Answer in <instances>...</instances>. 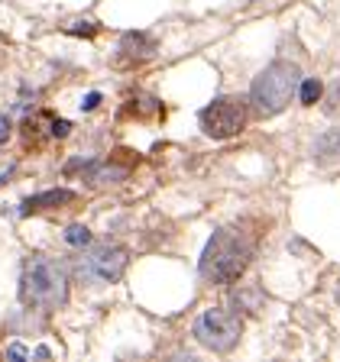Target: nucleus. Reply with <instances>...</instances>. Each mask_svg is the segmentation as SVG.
<instances>
[{"label": "nucleus", "instance_id": "nucleus-10", "mask_svg": "<svg viewBox=\"0 0 340 362\" xmlns=\"http://www.w3.org/2000/svg\"><path fill=\"white\" fill-rule=\"evenodd\" d=\"M130 168L127 165H110V162H91V181L94 185H113V181H123Z\"/></svg>", "mask_w": 340, "mask_h": 362}, {"label": "nucleus", "instance_id": "nucleus-7", "mask_svg": "<svg viewBox=\"0 0 340 362\" xmlns=\"http://www.w3.org/2000/svg\"><path fill=\"white\" fill-rule=\"evenodd\" d=\"M75 201V191L68 188H52V191H42V194H33L20 204V214L30 217V214H39V211H52V207H62V204H72Z\"/></svg>", "mask_w": 340, "mask_h": 362}, {"label": "nucleus", "instance_id": "nucleus-16", "mask_svg": "<svg viewBox=\"0 0 340 362\" xmlns=\"http://www.w3.org/2000/svg\"><path fill=\"white\" fill-rule=\"evenodd\" d=\"M68 129H72V123H68V120H55L52 123V136H59V139H62V136H68Z\"/></svg>", "mask_w": 340, "mask_h": 362}, {"label": "nucleus", "instance_id": "nucleus-3", "mask_svg": "<svg viewBox=\"0 0 340 362\" xmlns=\"http://www.w3.org/2000/svg\"><path fill=\"white\" fill-rule=\"evenodd\" d=\"M298 84H302V71L295 62H272L253 81V90H249V104H253V113L256 117H276L282 113L292 98L298 94Z\"/></svg>", "mask_w": 340, "mask_h": 362}, {"label": "nucleus", "instance_id": "nucleus-4", "mask_svg": "<svg viewBox=\"0 0 340 362\" xmlns=\"http://www.w3.org/2000/svg\"><path fill=\"white\" fill-rule=\"evenodd\" d=\"M240 337H243L240 314L227 308H211L195 320V339L201 346L214 349V353H230L240 343Z\"/></svg>", "mask_w": 340, "mask_h": 362}, {"label": "nucleus", "instance_id": "nucleus-17", "mask_svg": "<svg viewBox=\"0 0 340 362\" xmlns=\"http://www.w3.org/2000/svg\"><path fill=\"white\" fill-rule=\"evenodd\" d=\"M101 104V94L98 90H94V94H88V98H84V104H81V110H94V107Z\"/></svg>", "mask_w": 340, "mask_h": 362}, {"label": "nucleus", "instance_id": "nucleus-2", "mask_svg": "<svg viewBox=\"0 0 340 362\" xmlns=\"http://www.w3.org/2000/svg\"><path fill=\"white\" fill-rule=\"evenodd\" d=\"M20 301L26 308H42V310H59L68 301V275L59 262L45 256H33L23 265L20 279Z\"/></svg>", "mask_w": 340, "mask_h": 362}, {"label": "nucleus", "instance_id": "nucleus-9", "mask_svg": "<svg viewBox=\"0 0 340 362\" xmlns=\"http://www.w3.org/2000/svg\"><path fill=\"white\" fill-rule=\"evenodd\" d=\"M314 158L321 165H331V162H340V127L327 129L321 139L314 143Z\"/></svg>", "mask_w": 340, "mask_h": 362}, {"label": "nucleus", "instance_id": "nucleus-14", "mask_svg": "<svg viewBox=\"0 0 340 362\" xmlns=\"http://www.w3.org/2000/svg\"><path fill=\"white\" fill-rule=\"evenodd\" d=\"M65 33H72V36H94V33H98V23H72Z\"/></svg>", "mask_w": 340, "mask_h": 362}, {"label": "nucleus", "instance_id": "nucleus-15", "mask_svg": "<svg viewBox=\"0 0 340 362\" xmlns=\"http://www.w3.org/2000/svg\"><path fill=\"white\" fill-rule=\"evenodd\" d=\"M10 129H13V123H10L7 113H0V146L10 139Z\"/></svg>", "mask_w": 340, "mask_h": 362}, {"label": "nucleus", "instance_id": "nucleus-8", "mask_svg": "<svg viewBox=\"0 0 340 362\" xmlns=\"http://www.w3.org/2000/svg\"><path fill=\"white\" fill-rule=\"evenodd\" d=\"M156 52V39L146 33H127L120 39V59L123 62H143Z\"/></svg>", "mask_w": 340, "mask_h": 362}, {"label": "nucleus", "instance_id": "nucleus-6", "mask_svg": "<svg viewBox=\"0 0 340 362\" xmlns=\"http://www.w3.org/2000/svg\"><path fill=\"white\" fill-rule=\"evenodd\" d=\"M123 272H127V249L120 246H94L78 262V275L88 281H101V285L120 281Z\"/></svg>", "mask_w": 340, "mask_h": 362}, {"label": "nucleus", "instance_id": "nucleus-19", "mask_svg": "<svg viewBox=\"0 0 340 362\" xmlns=\"http://www.w3.org/2000/svg\"><path fill=\"white\" fill-rule=\"evenodd\" d=\"M337 301H340V288H337Z\"/></svg>", "mask_w": 340, "mask_h": 362}, {"label": "nucleus", "instance_id": "nucleus-11", "mask_svg": "<svg viewBox=\"0 0 340 362\" xmlns=\"http://www.w3.org/2000/svg\"><path fill=\"white\" fill-rule=\"evenodd\" d=\"M298 98H302L305 107L317 104V100L324 98V84L317 81V78H302V84H298Z\"/></svg>", "mask_w": 340, "mask_h": 362}, {"label": "nucleus", "instance_id": "nucleus-13", "mask_svg": "<svg viewBox=\"0 0 340 362\" xmlns=\"http://www.w3.org/2000/svg\"><path fill=\"white\" fill-rule=\"evenodd\" d=\"M340 110V78L327 88V94H324V113H337Z\"/></svg>", "mask_w": 340, "mask_h": 362}, {"label": "nucleus", "instance_id": "nucleus-12", "mask_svg": "<svg viewBox=\"0 0 340 362\" xmlns=\"http://www.w3.org/2000/svg\"><path fill=\"white\" fill-rule=\"evenodd\" d=\"M65 243H68V246H78V249L88 246V243H91V230L84 223H72L65 230Z\"/></svg>", "mask_w": 340, "mask_h": 362}, {"label": "nucleus", "instance_id": "nucleus-18", "mask_svg": "<svg viewBox=\"0 0 340 362\" xmlns=\"http://www.w3.org/2000/svg\"><path fill=\"white\" fill-rule=\"evenodd\" d=\"M7 356H10V359H23V356H26V349H23V346H10Z\"/></svg>", "mask_w": 340, "mask_h": 362}, {"label": "nucleus", "instance_id": "nucleus-5", "mask_svg": "<svg viewBox=\"0 0 340 362\" xmlns=\"http://www.w3.org/2000/svg\"><path fill=\"white\" fill-rule=\"evenodd\" d=\"M246 117H249L246 100L237 98V94H227V98H217L204 107V110L198 113V123H201L204 136H211V139H230V136H237L246 127Z\"/></svg>", "mask_w": 340, "mask_h": 362}, {"label": "nucleus", "instance_id": "nucleus-1", "mask_svg": "<svg viewBox=\"0 0 340 362\" xmlns=\"http://www.w3.org/2000/svg\"><path fill=\"white\" fill-rule=\"evenodd\" d=\"M253 252H256L253 233H246L243 226H220L201 252V265H198L201 279L214 281V285L240 279L246 272L249 259H253Z\"/></svg>", "mask_w": 340, "mask_h": 362}]
</instances>
